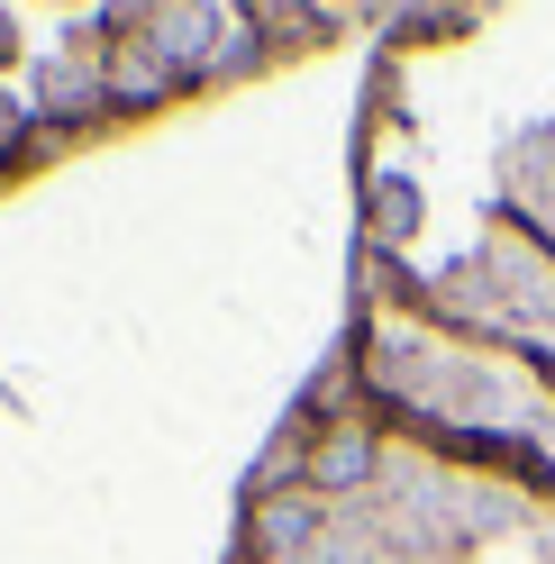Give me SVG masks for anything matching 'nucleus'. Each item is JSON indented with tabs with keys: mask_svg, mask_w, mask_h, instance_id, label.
Listing matches in <instances>:
<instances>
[{
	"mask_svg": "<svg viewBox=\"0 0 555 564\" xmlns=\"http://www.w3.org/2000/svg\"><path fill=\"white\" fill-rule=\"evenodd\" d=\"M10 137H19V110H10V100H0V147H10Z\"/></svg>",
	"mask_w": 555,
	"mask_h": 564,
	"instance_id": "nucleus-1",
	"label": "nucleus"
}]
</instances>
